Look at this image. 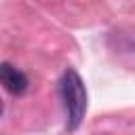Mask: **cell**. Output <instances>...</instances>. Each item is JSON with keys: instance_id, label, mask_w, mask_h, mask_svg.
<instances>
[{"instance_id": "2", "label": "cell", "mask_w": 135, "mask_h": 135, "mask_svg": "<svg viewBox=\"0 0 135 135\" xmlns=\"http://www.w3.org/2000/svg\"><path fill=\"white\" fill-rule=\"evenodd\" d=\"M0 84L13 95H21L27 89V76L13 63H0Z\"/></svg>"}, {"instance_id": "1", "label": "cell", "mask_w": 135, "mask_h": 135, "mask_svg": "<svg viewBox=\"0 0 135 135\" xmlns=\"http://www.w3.org/2000/svg\"><path fill=\"white\" fill-rule=\"evenodd\" d=\"M59 91H61V99H63V108H65V116H68L65 127H68V131H76L86 112V86L74 68H68L63 72Z\"/></svg>"}, {"instance_id": "3", "label": "cell", "mask_w": 135, "mask_h": 135, "mask_svg": "<svg viewBox=\"0 0 135 135\" xmlns=\"http://www.w3.org/2000/svg\"><path fill=\"white\" fill-rule=\"evenodd\" d=\"M2 112H4V103H2V97H0V116H2Z\"/></svg>"}]
</instances>
